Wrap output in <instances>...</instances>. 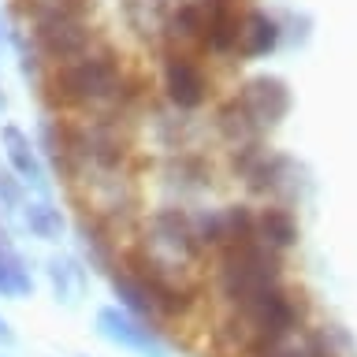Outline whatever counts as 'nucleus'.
Returning a JSON list of instances; mask_svg holds the SVG:
<instances>
[{
    "mask_svg": "<svg viewBox=\"0 0 357 357\" xmlns=\"http://www.w3.org/2000/svg\"><path fill=\"white\" fill-rule=\"evenodd\" d=\"M212 178H216V167L201 149L172 153L160 164V186L175 205H194L197 197L212 194Z\"/></svg>",
    "mask_w": 357,
    "mask_h": 357,
    "instance_id": "9",
    "label": "nucleus"
},
{
    "mask_svg": "<svg viewBox=\"0 0 357 357\" xmlns=\"http://www.w3.org/2000/svg\"><path fill=\"white\" fill-rule=\"evenodd\" d=\"M75 234H78V245H82V257L89 268H97V272H112V268L119 264V238L112 234V227L100 216L93 212H82L75 223Z\"/></svg>",
    "mask_w": 357,
    "mask_h": 357,
    "instance_id": "14",
    "label": "nucleus"
},
{
    "mask_svg": "<svg viewBox=\"0 0 357 357\" xmlns=\"http://www.w3.org/2000/svg\"><path fill=\"white\" fill-rule=\"evenodd\" d=\"M45 272H49V283H52L56 301H63V305L78 301V294H82V287H86V268H82V261L56 253V257H49Z\"/></svg>",
    "mask_w": 357,
    "mask_h": 357,
    "instance_id": "18",
    "label": "nucleus"
},
{
    "mask_svg": "<svg viewBox=\"0 0 357 357\" xmlns=\"http://www.w3.org/2000/svg\"><path fill=\"white\" fill-rule=\"evenodd\" d=\"M8 108V97H4V89H0V112H4Z\"/></svg>",
    "mask_w": 357,
    "mask_h": 357,
    "instance_id": "21",
    "label": "nucleus"
},
{
    "mask_svg": "<svg viewBox=\"0 0 357 357\" xmlns=\"http://www.w3.org/2000/svg\"><path fill=\"white\" fill-rule=\"evenodd\" d=\"M227 100L238 108V116L245 119V127H250L257 138H268L272 130H279L283 119L290 116V108H294V93H290L287 78H279L272 71L242 78Z\"/></svg>",
    "mask_w": 357,
    "mask_h": 357,
    "instance_id": "5",
    "label": "nucleus"
},
{
    "mask_svg": "<svg viewBox=\"0 0 357 357\" xmlns=\"http://www.w3.org/2000/svg\"><path fill=\"white\" fill-rule=\"evenodd\" d=\"M261 357H346V339L339 335L335 324H328V328L305 324L301 331H294L283 342H275L272 350H264Z\"/></svg>",
    "mask_w": 357,
    "mask_h": 357,
    "instance_id": "13",
    "label": "nucleus"
},
{
    "mask_svg": "<svg viewBox=\"0 0 357 357\" xmlns=\"http://www.w3.org/2000/svg\"><path fill=\"white\" fill-rule=\"evenodd\" d=\"M283 49V22L275 11L264 8H242L238 19V63L268 60Z\"/></svg>",
    "mask_w": 357,
    "mask_h": 357,
    "instance_id": "11",
    "label": "nucleus"
},
{
    "mask_svg": "<svg viewBox=\"0 0 357 357\" xmlns=\"http://www.w3.org/2000/svg\"><path fill=\"white\" fill-rule=\"evenodd\" d=\"M0 45H4V15H0Z\"/></svg>",
    "mask_w": 357,
    "mask_h": 357,
    "instance_id": "22",
    "label": "nucleus"
},
{
    "mask_svg": "<svg viewBox=\"0 0 357 357\" xmlns=\"http://www.w3.org/2000/svg\"><path fill=\"white\" fill-rule=\"evenodd\" d=\"M0 149L8 156V167L19 175V183L30 194H45L52 197V183H49V164L38 149V142L30 138L19 123H0Z\"/></svg>",
    "mask_w": 357,
    "mask_h": 357,
    "instance_id": "10",
    "label": "nucleus"
},
{
    "mask_svg": "<svg viewBox=\"0 0 357 357\" xmlns=\"http://www.w3.org/2000/svg\"><path fill=\"white\" fill-rule=\"evenodd\" d=\"M283 279H287V257L275 253L272 245H264L261 238L234 242L208 261V287L212 298L220 301V309L242 305L250 294L272 283H283Z\"/></svg>",
    "mask_w": 357,
    "mask_h": 357,
    "instance_id": "3",
    "label": "nucleus"
},
{
    "mask_svg": "<svg viewBox=\"0 0 357 357\" xmlns=\"http://www.w3.org/2000/svg\"><path fill=\"white\" fill-rule=\"evenodd\" d=\"M41 93L60 116H123L130 119L142 105V86L127 71L123 56L108 41L67 63H56L41 78Z\"/></svg>",
    "mask_w": 357,
    "mask_h": 357,
    "instance_id": "1",
    "label": "nucleus"
},
{
    "mask_svg": "<svg viewBox=\"0 0 357 357\" xmlns=\"http://www.w3.org/2000/svg\"><path fill=\"white\" fill-rule=\"evenodd\" d=\"M26 197H30V190L19 183V175L11 172V167H0V208H4V212H19Z\"/></svg>",
    "mask_w": 357,
    "mask_h": 357,
    "instance_id": "19",
    "label": "nucleus"
},
{
    "mask_svg": "<svg viewBox=\"0 0 357 357\" xmlns=\"http://www.w3.org/2000/svg\"><path fill=\"white\" fill-rule=\"evenodd\" d=\"M138 250L145 257H153L156 264H164L167 272L197 283V268L212 261L205 253V245L197 238L194 227V205H175V201H164V205L149 208L142 216L138 227Z\"/></svg>",
    "mask_w": 357,
    "mask_h": 357,
    "instance_id": "4",
    "label": "nucleus"
},
{
    "mask_svg": "<svg viewBox=\"0 0 357 357\" xmlns=\"http://www.w3.org/2000/svg\"><path fill=\"white\" fill-rule=\"evenodd\" d=\"M119 261L142 279L145 290H149V301H153V309H156V317H160V324L186 320L190 312L197 309L201 287L190 283V279H183V275H175V272H167L164 264H156L153 257H145L138 245H134V250H127Z\"/></svg>",
    "mask_w": 357,
    "mask_h": 357,
    "instance_id": "6",
    "label": "nucleus"
},
{
    "mask_svg": "<svg viewBox=\"0 0 357 357\" xmlns=\"http://www.w3.org/2000/svg\"><path fill=\"white\" fill-rule=\"evenodd\" d=\"M11 339H15V335H11V328H8V320L0 317V342H11Z\"/></svg>",
    "mask_w": 357,
    "mask_h": 357,
    "instance_id": "20",
    "label": "nucleus"
},
{
    "mask_svg": "<svg viewBox=\"0 0 357 357\" xmlns=\"http://www.w3.org/2000/svg\"><path fill=\"white\" fill-rule=\"evenodd\" d=\"M164 49H183V52L205 56V11L197 8V0H175L172 4Z\"/></svg>",
    "mask_w": 357,
    "mask_h": 357,
    "instance_id": "16",
    "label": "nucleus"
},
{
    "mask_svg": "<svg viewBox=\"0 0 357 357\" xmlns=\"http://www.w3.org/2000/svg\"><path fill=\"white\" fill-rule=\"evenodd\" d=\"M93 320H97L100 339H108L112 346H119V350H127L134 357H172V346H167L164 331L145 324L142 317H134V312L119 309L116 301L100 305Z\"/></svg>",
    "mask_w": 357,
    "mask_h": 357,
    "instance_id": "8",
    "label": "nucleus"
},
{
    "mask_svg": "<svg viewBox=\"0 0 357 357\" xmlns=\"http://www.w3.org/2000/svg\"><path fill=\"white\" fill-rule=\"evenodd\" d=\"M19 220H22V227L41 242H60L63 231H67V220H63L60 205H56L52 197H45V194H30L26 201H22Z\"/></svg>",
    "mask_w": 357,
    "mask_h": 357,
    "instance_id": "17",
    "label": "nucleus"
},
{
    "mask_svg": "<svg viewBox=\"0 0 357 357\" xmlns=\"http://www.w3.org/2000/svg\"><path fill=\"white\" fill-rule=\"evenodd\" d=\"M309 324V301L287 283L257 290L234 309H223L216 320V346L231 357H261L275 342L290 339Z\"/></svg>",
    "mask_w": 357,
    "mask_h": 357,
    "instance_id": "2",
    "label": "nucleus"
},
{
    "mask_svg": "<svg viewBox=\"0 0 357 357\" xmlns=\"http://www.w3.org/2000/svg\"><path fill=\"white\" fill-rule=\"evenodd\" d=\"M257 238L264 245H272L275 253H290L301 238V223H298V212L290 205H279V201H264L257 205Z\"/></svg>",
    "mask_w": 357,
    "mask_h": 357,
    "instance_id": "15",
    "label": "nucleus"
},
{
    "mask_svg": "<svg viewBox=\"0 0 357 357\" xmlns=\"http://www.w3.org/2000/svg\"><path fill=\"white\" fill-rule=\"evenodd\" d=\"M175 0H119V19L130 30L134 41L149 45V49L164 52L167 41V15H172Z\"/></svg>",
    "mask_w": 357,
    "mask_h": 357,
    "instance_id": "12",
    "label": "nucleus"
},
{
    "mask_svg": "<svg viewBox=\"0 0 357 357\" xmlns=\"http://www.w3.org/2000/svg\"><path fill=\"white\" fill-rule=\"evenodd\" d=\"M160 97L175 112H197L212 100V75L201 52L164 49L160 52Z\"/></svg>",
    "mask_w": 357,
    "mask_h": 357,
    "instance_id": "7",
    "label": "nucleus"
}]
</instances>
